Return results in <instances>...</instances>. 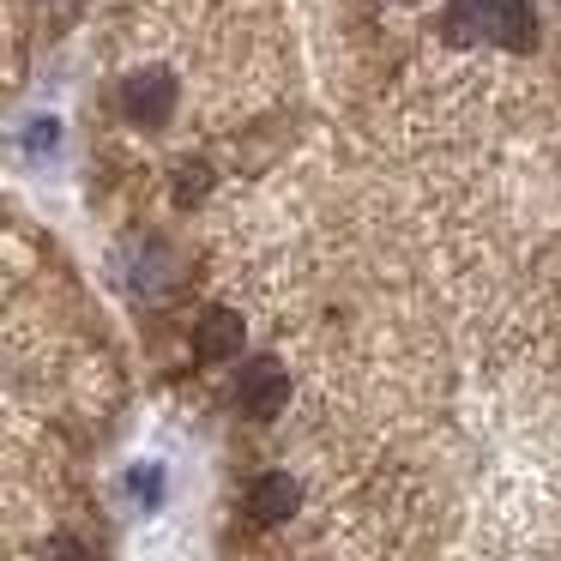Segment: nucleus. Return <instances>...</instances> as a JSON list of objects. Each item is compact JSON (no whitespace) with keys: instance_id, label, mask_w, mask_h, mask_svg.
<instances>
[{"instance_id":"3","label":"nucleus","mask_w":561,"mask_h":561,"mask_svg":"<svg viewBox=\"0 0 561 561\" xmlns=\"http://www.w3.org/2000/svg\"><path fill=\"white\" fill-rule=\"evenodd\" d=\"M236 351H242V314L236 308H206L194 327V356L199 363H224Z\"/></svg>"},{"instance_id":"4","label":"nucleus","mask_w":561,"mask_h":561,"mask_svg":"<svg viewBox=\"0 0 561 561\" xmlns=\"http://www.w3.org/2000/svg\"><path fill=\"white\" fill-rule=\"evenodd\" d=\"M296 507H302V489H296V477H284V471H266V477H254V489H248V513H254L260 525H278V519H290Z\"/></svg>"},{"instance_id":"10","label":"nucleus","mask_w":561,"mask_h":561,"mask_svg":"<svg viewBox=\"0 0 561 561\" xmlns=\"http://www.w3.org/2000/svg\"><path fill=\"white\" fill-rule=\"evenodd\" d=\"M43 556H49V561H85V549H79L73 537H55V543L43 549Z\"/></svg>"},{"instance_id":"2","label":"nucleus","mask_w":561,"mask_h":561,"mask_svg":"<svg viewBox=\"0 0 561 561\" xmlns=\"http://www.w3.org/2000/svg\"><path fill=\"white\" fill-rule=\"evenodd\" d=\"M170 110H175V79L163 67H146V73H134L122 85V115L134 127H163Z\"/></svg>"},{"instance_id":"8","label":"nucleus","mask_w":561,"mask_h":561,"mask_svg":"<svg viewBox=\"0 0 561 561\" xmlns=\"http://www.w3.org/2000/svg\"><path fill=\"white\" fill-rule=\"evenodd\" d=\"M127 483H134L139 507H151V501H158V489H163V477H158V465H139V471H127Z\"/></svg>"},{"instance_id":"1","label":"nucleus","mask_w":561,"mask_h":561,"mask_svg":"<svg viewBox=\"0 0 561 561\" xmlns=\"http://www.w3.org/2000/svg\"><path fill=\"white\" fill-rule=\"evenodd\" d=\"M284 399H290V380H284V368L272 363V356H254V363L236 375V404H242V416H254V423H272V416L284 411Z\"/></svg>"},{"instance_id":"9","label":"nucleus","mask_w":561,"mask_h":561,"mask_svg":"<svg viewBox=\"0 0 561 561\" xmlns=\"http://www.w3.org/2000/svg\"><path fill=\"white\" fill-rule=\"evenodd\" d=\"M55 134H61V127H55V122H37V127H31V134H25V146L37 151V158H43V151H55Z\"/></svg>"},{"instance_id":"5","label":"nucleus","mask_w":561,"mask_h":561,"mask_svg":"<svg viewBox=\"0 0 561 561\" xmlns=\"http://www.w3.org/2000/svg\"><path fill=\"white\" fill-rule=\"evenodd\" d=\"M489 43H501V49H531V43H537V13H531V0H495V25H489Z\"/></svg>"},{"instance_id":"6","label":"nucleus","mask_w":561,"mask_h":561,"mask_svg":"<svg viewBox=\"0 0 561 561\" xmlns=\"http://www.w3.org/2000/svg\"><path fill=\"white\" fill-rule=\"evenodd\" d=\"M489 25H495V0H453L447 7L453 43H489Z\"/></svg>"},{"instance_id":"7","label":"nucleus","mask_w":561,"mask_h":561,"mask_svg":"<svg viewBox=\"0 0 561 561\" xmlns=\"http://www.w3.org/2000/svg\"><path fill=\"white\" fill-rule=\"evenodd\" d=\"M206 182H211L206 163H182V175H175V187H182V206H194V199L206 194Z\"/></svg>"}]
</instances>
